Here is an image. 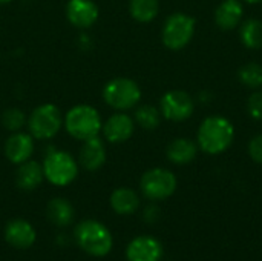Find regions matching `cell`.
<instances>
[{"label":"cell","instance_id":"obj_3","mask_svg":"<svg viewBox=\"0 0 262 261\" xmlns=\"http://www.w3.org/2000/svg\"><path fill=\"white\" fill-rule=\"evenodd\" d=\"M195 34V18L184 12L170 14L161 29V40L170 51L186 48Z\"/></svg>","mask_w":262,"mask_h":261},{"label":"cell","instance_id":"obj_27","mask_svg":"<svg viewBox=\"0 0 262 261\" xmlns=\"http://www.w3.org/2000/svg\"><path fill=\"white\" fill-rule=\"evenodd\" d=\"M247 152L250 155V158L256 163L262 165V134L255 135L247 146Z\"/></svg>","mask_w":262,"mask_h":261},{"label":"cell","instance_id":"obj_21","mask_svg":"<svg viewBox=\"0 0 262 261\" xmlns=\"http://www.w3.org/2000/svg\"><path fill=\"white\" fill-rule=\"evenodd\" d=\"M239 40L247 49L262 48V22L258 18H249L239 25Z\"/></svg>","mask_w":262,"mask_h":261},{"label":"cell","instance_id":"obj_26","mask_svg":"<svg viewBox=\"0 0 262 261\" xmlns=\"http://www.w3.org/2000/svg\"><path fill=\"white\" fill-rule=\"evenodd\" d=\"M247 112L253 120H262V91L256 89L247 100Z\"/></svg>","mask_w":262,"mask_h":261},{"label":"cell","instance_id":"obj_19","mask_svg":"<svg viewBox=\"0 0 262 261\" xmlns=\"http://www.w3.org/2000/svg\"><path fill=\"white\" fill-rule=\"evenodd\" d=\"M111 206L120 215H130L140 206V198L135 191L129 188H118L111 195Z\"/></svg>","mask_w":262,"mask_h":261},{"label":"cell","instance_id":"obj_22","mask_svg":"<svg viewBox=\"0 0 262 261\" xmlns=\"http://www.w3.org/2000/svg\"><path fill=\"white\" fill-rule=\"evenodd\" d=\"M130 15L141 23L152 22L160 11V2L158 0H130L129 3Z\"/></svg>","mask_w":262,"mask_h":261},{"label":"cell","instance_id":"obj_29","mask_svg":"<svg viewBox=\"0 0 262 261\" xmlns=\"http://www.w3.org/2000/svg\"><path fill=\"white\" fill-rule=\"evenodd\" d=\"M244 2H247V3H250V5H258V3H261L262 0H244Z\"/></svg>","mask_w":262,"mask_h":261},{"label":"cell","instance_id":"obj_13","mask_svg":"<svg viewBox=\"0 0 262 261\" xmlns=\"http://www.w3.org/2000/svg\"><path fill=\"white\" fill-rule=\"evenodd\" d=\"M134 128H135L134 120L127 114L118 112L107 118L103 131H104V137L111 143H123L132 137Z\"/></svg>","mask_w":262,"mask_h":261},{"label":"cell","instance_id":"obj_30","mask_svg":"<svg viewBox=\"0 0 262 261\" xmlns=\"http://www.w3.org/2000/svg\"><path fill=\"white\" fill-rule=\"evenodd\" d=\"M11 0H0V5H5V3H9Z\"/></svg>","mask_w":262,"mask_h":261},{"label":"cell","instance_id":"obj_25","mask_svg":"<svg viewBox=\"0 0 262 261\" xmlns=\"http://www.w3.org/2000/svg\"><path fill=\"white\" fill-rule=\"evenodd\" d=\"M2 123L9 131H18L25 125V114L17 108L6 109L2 115Z\"/></svg>","mask_w":262,"mask_h":261},{"label":"cell","instance_id":"obj_16","mask_svg":"<svg viewBox=\"0 0 262 261\" xmlns=\"http://www.w3.org/2000/svg\"><path fill=\"white\" fill-rule=\"evenodd\" d=\"M80 162L84 169L97 171L106 162V149L103 142L98 137H92L84 140V145L80 151Z\"/></svg>","mask_w":262,"mask_h":261},{"label":"cell","instance_id":"obj_20","mask_svg":"<svg viewBox=\"0 0 262 261\" xmlns=\"http://www.w3.org/2000/svg\"><path fill=\"white\" fill-rule=\"evenodd\" d=\"M46 214H48V218L55 226H60V228L69 226L72 223V220H74V208H72V205L68 200L60 198V197L52 198L48 203Z\"/></svg>","mask_w":262,"mask_h":261},{"label":"cell","instance_id":"obj_11","mask_svg":"<svg viewBox=\"0 0 262 261\" xmlns=\"http://www.w3.org/2000/svg\"><path fill=\"white\" fill-rule=\"evenodd\" d=\"M37 234L32 225L26 220H11L5 228V240L17 249H28L35 243Z\"/></svg>","mask_w":262,"mask_h":261},{"label":"cell","instance_id":"obj_4","mask_svg":"<svg viewBox=\"0 0 262 261\" xmlns=\"http://www.w3.org/2000/svg\"><path fill=\"white\" fill-rule=\"evenodd\" d=\"M64 125L72 137L84 142L98 135V131L101 129V118L95 108L89 105H78L66 114Z\"/></svg>","mask_w":262,"mask_h":261},{"label":"cell","instance_id":"obj_10","mask_svg":"<svg viewBox=\"0 0 262 261\" xmlns=\"http://www.w3.org/2000/svg\"><path fill=\"white\" fill-rule=\"evenodd\" d=\"M127 261H160L163 258V245L150 235L134 238L126 248Z\"/></svg>","mask_w":262,"mask_h":261},{"label":"cell","instance_id":"obj_24","mask_svg":"<svg viewBox=\"0 0 262 261\" xmlns=\"http://www.w3.org/2000/svg\"><path fill=\"white\" fill-rule=\"evenodd\" d=\"M135 120L141 128L150 131V129L158 128V125L161 122V112L155 106L144 105V106H140L135 111Z\"/></svg>","mask_w":262,"mask_h":261},{"label":"cell","instance_id":"obj_17","mask_svg":"<svg viewBox=\"0 0 262 261\" xmlns=\"http://www.w3.org/2000/svg\"><path fill=\"white\" fill-rule=\"evenodd\" d=\"M198 149L200 148L195 142L181 137L170 142V145L166 149V155L173 165H189L195 160Z\"/></svg>","mask_w":262,"mask_h":261},{"label":"cell","instance_id":"obj_15","mask_svg":"<svg viewBox=\"0 0 262 261\" xmlns=\"http://www.w3.org/2000/svg\"><path fill=\"white\" fill-rule=\"evenodd\" d=\"M34 151V140L28 134H14L6 140L5 154L9 162L15 165H21L23 162L29 160Z\"/></svg>","mask_w":262,"mask_h":261},{"label":"cell","instance_id":"obj_2","mask_svg":"<svg viewBox=\"0 0 262 261\" xmlns=\"http://www.w3.org/2000/svg\"><path fill=\"white\" fill-rule=\"evenodd\" d=\"M77 245L92 257H106L114 246L111 231L97 220H83L74 231Z\"/></svg>","mask_w":262,"mask_h":261},{"label":"cell","instance_id":"obj_14","mask_svg":"<svg viewBox=\"0 0 262 261\" xmlns=\"http://www.w3.org/2000/svg\"><path fill=\"white\" fill-rule=\"evenodd\" d=\"M244 8L239 0H224L215 9V23L223 31H232L239 26Z\"/></svg>","mask_w":262,"mask_h":261},{"label":"cell","instance_id":"obj_28","mask_svg":"<svg viewBox=\"0 0 262 261\" xmlns=\"http://www.w3.org/2000/svg\"><path fill=\"white\" fill-rule=\"evenodd\" d=\"M144 217H146V220H149V222L157 220V217H158V208L149 206V208L146 209V212H144Z\"/></svg>","mask_w":262,"mask_h":261},{"label":"cell","instance_id":"obj_12","mask_svg":"<svg viewBox=\"0 0 262 261\" xmlns=\"http://www.w3.org/2000/svg\"><path fill=\"white\" fill-rule=\"evenodd\" d=\"M66 15L74 26L89 28L98 18V6L92 0H69Z\"/></svg>","mask_w":262,"mask_h":261},{"label":"cell","instance_id":"obj_5","mask_svg":"<svg viewBox=\"0 0 262 261\" xmlns=\"http://www.w3.org/2000/svg\"><path fill=\"white\" fill-rule=\"evenodd\" d=\"M177 177L172 171L164 168H154L144 172L140 182L141 192L152 202H161L172 197L177 191Z\"/></svg>","mask_w":262,"mask_h":261},{"label":"cell","instance_id":"obj_9","mask_svg":"<svg viewBox=\"0 0 262 261\" xmlns=\"http://www.w3.org/2000/svg\"><path fill=\"white\" fill-rule=\"evenodd\" d=\"M193 109V98L186 91H169L160 100V112L164 118L170 122H184L190 118Z\"/></svg>","mask_w":262,"mask_h":261},{"label":"cell","instance_id":"obj_8","mask_svg":"<svg viewBox=\"0 0 262 261\" xmlns=\"http://www.w3.org/2000/svg\"><path fill=\"white\" fill-rule=\"evenodd\" d=\"M61 128V114L55 105H41L29 117V131L32 137L46 140L54 137Z\"/></svg>","mask_w":262,"mask_h":261},{"label":"cell","instance_id":"obj_6","mask_svg":"<svg viewBox=\"0 0 262 261\" xmlns=\"http://www.w3.org/2000/svg\"><path fill=\"white\" fill-rule=\"evenodd\" d=\"M103 98L111 108L126 111L134 108L141 100V89L137 82L124 77H117L104 86Z\"/></svg>","mask_w":262,"mask_h":261},{"label":"cell","instance_id":"obj_23","mask_svg":"<svg viewBox=\"0 0 262 261\" xmlns=\"http://www.w3.org/2000/svg\"><path fill=\"white\" fill-rule=\"evenodd\" d=\"M238 78L239 82L250 89H259L262 86V65L258 62H249L244 63L238 69Z\"/></svg>","mask_w":262,"mask_h":261},{"label":"cell","instance_id":"obj_18","mask_svg":"<svg viewBox=\"0 0 262 261\" xmlns=\"http://www.w3.org/2000/svg\"><path fill=\"white\" fill-rule=\"evenodd\" d=\"M43 166L37 162H23L17 171V186L23 191H32L40 186L43 180Z\"/></svg>","mask_w":262,"mask_h":261},{"label":"cell","instance_id":"obj_1","mask_svg":"<svg viewBox=\"0 0 262 261\" xmlns=\"http://www.w3.org/2000/svg\"><path fill=\"white\" fill-rule=\"evenodd\" d=\"M235 138V128L232 122L221 115H210L204 118L196 132L198 148L209 154L218 155L226 152Z\"/></svg>","mask_w":262,"mask_h":261},{"label":"cell","instance_id":"obj_7","mask_svg":"<svg viewBox=\"0 0 262 261\" xmlns=\"http://www.w3.org/2000/svg\"><path fill=\"white\" fill-rule=\"evenodd\" d=\"M43 174L54 186H68L75 180L78 168L68 152L51 151L45 158Z\"/></svg>","mask_w":262,"mask_h":261}]
</instances>
